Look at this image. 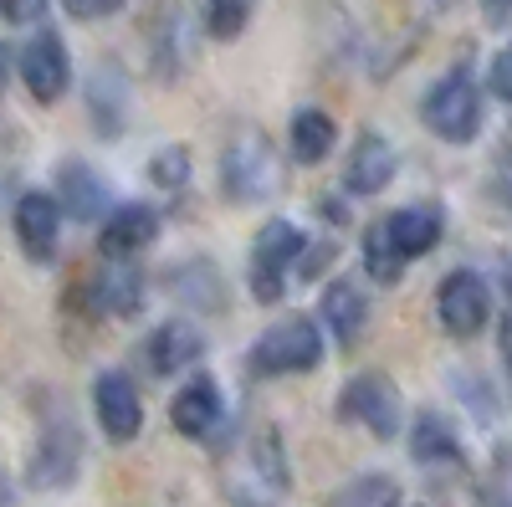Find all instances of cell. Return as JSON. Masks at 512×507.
I'll return each instance as SVG.
<instances>
[{
  "instance_id": "6da1fadb",
  "label": "cell",
  "mask_w": 512,
  "mask_h": 507,
  "mask_svg": "<svg viewBox=\"0 0 512 507\" xmlns=\"http://www.w3.org/2000/svg\"><path fill=\"white\" fill-rule=\"evenodd\" d=\"M246 364H251V374H267V379H277V374H308V369L323 364V333H318V323L303 318V313L282 318L277 328H267V333L251 344Z\"/></svg>"
},
{
  "instance_id": "7a4b0ae2",
  "label": "cell",
  "mask_w": 512,
  "mask_h": 507,
  "mask_svg": "<svg viewBox=\"0 0 512 507\" xmlns=\"http://www.w3.org/2000/svg\"><path fill=\"white\" fill-rule=\"evenodd\" d=\"M221 190L241 205H256V200H272L282 190V169H277V154L267 144V134H236L221 154Z\"/></svg>"
},
{
  "instance_id": "3957f363",
  "label": "cell",
  "mask_w": 512,
  "mask_h": 507,
  "mask_svg": "<svg viewBox=\"0 0 512 507\" xmlns=\"http://www.w3.org/2000/svg\"><path fill=\"white\" fill-rule=\"evenodd\" d=\"M420 113H425V129H431L436 139L472 144L482 134V93H477L472 72H446L436 88L425 93Z\"/></svg>"
},
{
  "instance_id": "277c9868",
  "label": "cell",
  "mask_w": 512,
  "mask_h": 507,
  "mask_svg": "<svg viewBox=\"0 0 512 507\" xmlns=\"http://www.w3.org/2000/svg\"><path fill=\"white\" fill-rule=\"evenodd\" d=\"M303 246H308L303 231H297L292 221H282V216H272L262 226V236H256V246H251V298L256 303L282 298L287 277L303 267Z\"/></svg>"
},
{
  "instance_id": "5b68a950",
  "label": "cell",
  "mask_w": 512,
  "mask_h": 507,
  "mask_svg": "<svg viewBox=\"0 0 512 507\" xmlns=\"http://www.w3.org/2000/svg\"><path fill=\"white\" fill-rule=\"evenodd\" d=\"M400 415H405L400 385H395L390 374H379V369L354 374L349 385L338 390V420H354V426H364L369 436L390 441V436L400 431Z\"/></svg>"
},
{
  "instance_id": "8992f818",
  "label": "cell",
  "mask_w": 512,
  "mask_h": 507,
  "mask_svg": "<svg viewBox=\"0 0 512 507\" xmlns=\"http://www.w3.org/2000/svg\"><path fill=\"white\" fill-rule=\"evenodd\" d=\"M436 318H441V328H446L451 338L482 333L487 318H492V292H487L482 272H472V267L446 272L441 287H436Z\"/></svg>"
},
{
  "instance_id": "52a82bcc",
  "label": "cell",
  "mask_w": 512,
  "mask_h": 507,
  "mask_svg": "<svg viewBox=\"0 0 512 507\" xmlns=\"http://www.w3.org/2000/svg\"><path fill=\"white\" fill-rule=\"evenodd\" d=\"M16 72H21L26 93L36 103H57L72 88V57L62 47V36H52V31L31 36L26 47H21V57H16Z\"/></svg>"
},
{
  "instance_id": "ba28073f",
  "label": "cell",
  "mask_w": 512,
  "mask_h": 507,
  "mask_svg": "<svg viewBox=\"0 0 512 507\" xmlns=\"http://www.w3.org/2000/svg\"><path fill=\"white\" fill-rule=\"evenodd\" d=\"M93 410H98V426L113 441H134L144 431V400L123 369H103L93 379Z\"/></svg>"
},
{
  "instance_id": "9c48e42d",
  "label": "cell",
  "mask_w": 512,
  "mask_h": 507,
  "mask_svg": "<svg viewBox=\"0 0 512 507\" xmlns=\"http://www.w3.org/2000/svg\"><path fill=\"white\" fill-rule=\"evenodd\" d=\"M77 461H82V436L72 431V420L67 415L47 420V431L36 441V456H31V482L36 487H67L77 477Z\"/></svg>"
},
{
  "instance_id": "30bf717a",
  "label": "cell",
  "mask_w": 512,
  "mask_h": 507,
  "mask_svg": "<svg viewBox=\"0 0 512 507\" xmlns=\"http://www.w3.org/2000/svg\"><path fill=\"white\" fill-rule=\"evenodd\" d=\"M11 221H16V241L26 246V257L36 262H47L52 251H57V231H62V205L57 195L47 190H26L11 210Z\"/></svg>"
},
{
  "instance_id": "8fae6325",
  "label": "cell",
  "mask_w": 512,
  "mask_h": 507,
  "mask_svg": "<svg viewBox=\"0 0 512 507\" xmlns=\"http://www.w3.org/2000/svg\"><path fill=\"white\" fill-rule=\"evenodd\" d=\"M441 231H446L441 205H405L384 221V236H390V246L400 251V262H415V257H425V251H436Z\"/></svg>"
},
{
  "instance_id": "7c38bea8",
  "label": "cell",
  "mask_w": 512,
  "mask_h": 507,
  "mask_svg": "<svg viewBox=\"0 0 512 507\" xmlns=\"http://www.w3.org/2000/svg\"><path fill=\"white\" fill-rule=\"evenodd\" d=\"M154 236H159V216L149 205H118V210H108V221L98 231V246L113 262H123V257H134V251H144Z\"/></svg>"
},
{
  "instance_id": "4fadbf2b",
  "label": "cell",
  "mask_w": 512,
  "mask_h": 507,
  "mask_svg": "<svg viewBox=\"0 0 512 507\" xmlns=\"http://www.w3.org/2000/svg\"><path fill=\"white\" fill-rule=\"evenodd\" d=\"M390 180H395V149L379 134H364L344 159V190L349 195H379Z\"/></svg>"
},
{
  "instance_id": "5bb4252c",
  "label": "cell",
  "mask_w": 512,
  "mask_h": 507,
  "mask_svg": "<svg viewBox=\"0 0 512 507\" xmlns=\"http://www.w3.org/2000/svg\"><path fill=\"white\" fill-rule=\"evenodd\" d=\"M205 354V338L190 328V323H159L154 333H149V344H144V364L154 369V374H180V369H190L195 359Z\"/></svg>"
},
{
  "instance_id": "9a60e30c",
  "label": "cell",
  "mask_w": 512,
  "mask_h": 507,
  "mask_svg": "<svg viewBox=\"0 0 512 507\" xmlns=\"http://www.w3.org/2000/svg\"><path fill=\"white\" fill-rule=\"evenodd\" d=\"M221 415H226V405H221V390L210 379H190L175 395V405H169V420H175L180 436H210L221 426Z\"/></svg>"
},
{
  "instance_id": "2e32d148",
  "label": "cell",
  "mask_w": 512,
  "mask_h": 507,
  "mask_svg": "<svg viewBox=\"0 0 512 507\" xmlns=\"http://www.w3.org/2000/svg\"><path fill=\"white\" fill-rule=\"evenodd\" d=\"M57 205L72 210L77 221H93L98 210L108 205V190H103V180H98L82 159H67V164L57 169Z\"/></svg>"
},
{
  "instance_id": "e0dca14e",
  "label": "cell",
  "mask_w": 512,
  "mask_h": 507,
  "mask_svg": "<svg viewBox=\"0 0 512 507\" xmlns=\"http://www.w3.org/2000/svg\"><path fill=\"white\" fill-rule=\"evenodd\" d=\"M323 323H328V333L338 338V344H359V333L369 323V298L354 282H333L323 292Z\"/></svg>"
},
{
  "instance_id": "ac0fdd59",
  "label": "cell",
  "mask_w": 512,
  "mask_h": 507,
  "mask_svg": "<svg viewBox=\"0 0 512 507\" xmlns=\"http://www.w3.org/2000/svg\"><path fill=\"white\" fill-rule=\"evenodd\" d=\"M333 139H338V129L323 108H297L292 113V154L303 164H323L333 154Z\"/></svg>"
},
{
  "instance_id": "d6986e66",
  "label": "cell",
  "mask_w": 512,
  "mask_h": 507,
  "mask_svg": "<svg viewBox=\"0 0 512 507\" xmlns=\"http://www.w3.org/2000/svg\"><path fill=\"white\" fill-rule=\"evenodd\" d=\"M410 456L420 461V467H446V461L461 456L456 431L446 426V415H420V420H415V431H410Z\"/></svg>"
},
{
  "instance_id": "ffe728a7",
  "label": "cell",
  "mask_w": 512,
  "mask_h": 507,
  "mask_svg": "<svg viewBox=\"0 0 512 507\" xmlns=\"http://www.w3.org/2000/svg\"><path fill=\"white\" fill-rule=\"evenodd\" d=\"M169 282H175V298H185V303H195V308H205V313L226 308V287H221L216 267L190 262V267H180V272H169Z\"/></svg>"
},
{
  "instance_id": "44dd1931",
  "label": "cell",
  "mask_w": 512,
  "mask_h": 507,
  "mask_svg": "<svg viewBox=\"0 0 512 507\" xmlns=\"http://www.w3.org/2000/svg\"><path fill=\"white\" fill-rule=\"evenodd\" d=\"M328 507H400V482L384 472H364V477L338 487L328 497Z\"/></svg>"
},
{
  "instance_id": "7402d4cb",
  "label": "cell",
  "mask_w": 512,
  "mask_h": 507,
  "mask_svg": "<svg viewBox=\"0 0 512 507\" xmlns=\"http://www.w3.org/2000/svg\"><path fill=\"white\" fill-rule=\"evenodd\" d=\"M144 303V277L134 267H108L98 277V308L108 313H134Z\"/></svg>"
},
{
  "instance_id": "603a6c76",
  "label": "cell",
  "mask_w": 512,
  "mask_h": 507,
  "mask_svg": "<svg viewBox=\"0 0 512 507\" xmlns=\"http://www.w3.org/2000/svg\"><path fill=\"white\" fill-rule=\"evenodd\" d=\"M364 267H369V277L374 282H400V272H405V262H400V251L390 246V236H384V221L379 226H369V236H364Z\"/></svg>"
},
{
  "instance_id": "cb8c5ba5",
  "label": "cell",
  "mask_w": 512,
  "mask_h": 507,
  "mask_svg": "<svg viewBox=\"0 0 512 507\" xmlns=\"http://www.w3.org/2000/svg\"><path fill=\"white\" fill-rule=\"evenodd\" d=\"M149 180L159 190H185L190 185V149L185 144H164L154 159H149Z\"/></svg>"
},
{
  "instance_id": "d4e9b609",
  "label": "cell",
  "mask_w": 512,
  "mask_h": 507,
  "mask_svg": "<svg viewBox=\"0 0 512 507\" xmlns=\"http://www.w3.org/2000/svg\"><path fill=\"white\" fill-rule=\"evenodd\" d=\"M251 16V0H210V31L216 36H236Z\"/></svg>"
},
{
  "instance_id": "484cf974",
  "label": "cell",
  "mask_w": 512,
  "mask_h": 507,
  "mask_svg": "<svg viewBox=\"0 0 512 507\" xmlns=\"http://www.w3.org/2000/svg\"><path fill=\"white\" fill-rule=\"evenodd\" d=\"M57 6L67 16H77V21H103V16L123 11V0H57Z\"/></svg>"
},
{
  "instance_id": "4316f807",
  "label": "cell",
  "mask_w": 512,
  "mask_h": 507,
  "mask_svg": "<svg viewBox=\"0 0 512 507\" xmlns=\"http://www.w3.org/2000/svg\"><path fill=\"white\" fill-rule=\"evenodd\" d=\"M492 93L512 103V47H502L497 62H492Z\"/></svg>"
},
{
  "instance_id": "83f0119b",
  "label": "cell",
  "mask_w": 512,
  "mask_h": 507,
  "mask_svg": "<svg viewBox=\"0 0 512 507\" xmlns=\"http://www.w3.org/2000/svg\"><path fill=\"white\" fill-rule=\"evenodd\" d=\"M11 67H16V57H11L6 41H0V93H6V82H11Z\"/></svg>"
},
{
  "instance_id": "f1b7e54d",
  "label": "cell",
  "mask_w": 512,
  "mask_h": 507,
  "mask_svg": "<svg viewBox=\"0 0 512 507\" xmlns=\"http://www.w3.org/2000/svg\"><path fill=\"white\" fill-rule=\"evenodd\" d=\"M502 359H507V369H512V323L502 328Z\"/></svg>"
},
{
  "instance_id": "f546056e",
  "label": "cell",
  "mask_w": 512,
  "mask_h": 507,
  "mask_svg": "<svg viewBox=\"0 0 512 507\" xmlns=\"http://www.w3.org/2000/svg\"><path fill=\"white\" fill-rule=\"evenodd\" d=\"M487 11H492V16H507V11H512V0H487Z\"/></svg>"
},
{
  "instance_id": "4dcf8cb0",
  "label": "cell",
  "mask_w": 512,
  "mask_h": 507,
  "mask_svg": "<svg viewBox=\"0 0 512 507\" xmlns=\"http://www.w3.org/2000/svg\"><path fill=\"white\" fill-rule=\"evenodd\" d=\"M11 502H16V497H11V482L0 477V507H11Z\"/></svg>"
},
{
  "instance_id": "1f68e13d",
  "label": "cell",
  "mask_w": 512,
  "mask_h": 507,
  "mask_svg": "<svg viewBox=\"0 0 512 507\" xmlns=\"http://www.w3.org/2000/svg\"><path fill=\"white\" fill-rule=\"evenodd\" d=\"M502 287H507V298H512V257H507V267H502Z\"/></svg>"
}]
</instances>
